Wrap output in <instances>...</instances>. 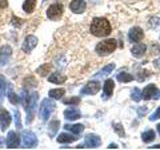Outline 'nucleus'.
<instances>
[{
    "label": "nucleus",
    "mask_w": 160,
    "mask_h": 150,
    "mask_svg": "<svg viewBox=\"0 0 160 150\" xmlns=\"http://www.w3.org/2000/svg\"><path fill=\"white\" fill-rule=\"evenodd\" d=\"M90 32L96 37L107 36L111 32V25L104 17H96L92 20L90 25Z\"/></svg>",
    "instance_id": "obj_1"
},
{
    "label": "nucleus",
    "mask_w": 160,
    "mask_h": 150,
    "mask_svg": "<svg viewBox=\"0 0 160 150\" xmlns=\"http://www.w3.org/2000/svg\"><path fill=\"white\" fill-rule=\"evenodd\" d=\"M117 47V42L115 39H107L104 41L99 42L96 47H95V51L100 56H106V55L111 54Z\"/></svg>",
    "instance_id": "obj_2"
},
{
    "label": "nucleus",
    "mask_w": 160,
    "mask_h": 150,
    "mask_svg": "<svg viewBox=\"0 0 160 150\" xmlns=\"http://www.w3.org/2000/svg\"><path fill=\"white\" fill-rule=\"evenodd\" d=\"M55 103L52 101L51 99L49 98H45L43 101L40 104V108H39V117L41 118L43 121H47L49 119L50 115L52 114V112L55 109Z\"/></svg>",
    "instance_id": "obj_3"
},
{
    "label": "nucleus",
    "mask_w": 160,
    "mask_h": 150,
    "mask_svg": "<svg viewBox=\"0 0 160 150\" xmlns=\"http://www.w3.org/2000/svg\"><path fill=\"white\" fill-rule=\"evenodd\" d=\"M38 101V93L37 92H33L31 95H30V98H29V102L27 104L26 110L27 112V116H26V123L29 124L31 123V121L34 118V113H35V109H36V104Z\"/></svg>",
    "instance_id": "obj_4"
},
{
    "label": "nucleus",
    "mask_w": 160,
    "mask_h": 150,
    "mask_svg": "<svg viewBox=\"0 0 160 150\" xmlns=\"http://www.w3.org/2000/svg\"><path fill=\"white\" fill-rule=\"evenodd\" d=\"M22 137V143L23 146L26 148H33L36 147L38 144V140L36 135H35L32 131H29V130H24L21 134Z\"/></svg>",
    "instance_id": "obj_5"
},
{
    "label": "nucleus",
    "mask_w": 160,
    "mask_h": 150,
    "mask_svg": "<svg viewBox=\"0 0 160 150\" xmlns=\"http://www.w3.org/2000/svg\"><path fill=\"white\" fill-rule=\"evenodd\" d=\"M46 14L50 20H54V21L59 20L63 14V5L61 3H54L50 5L46 11Z\"/></svg>",
    "instance_id": "obj_6"
},
{
    "label": "nucleus",
    "mask_w": 160,
    "mask_h": 150,
    "mask_svg": "<svg viewBox=\"0 0 160 150\" xmlns=\"http://www.w3.org/2000/svg\"><path fill=\"white\" fill-rule=\"evenodd\" d=\"M141 96L144 100H149L151 98L158 100L160 98V90L155 86L154 84H148L147 86L143 89Z\"/></svg>",
    "instance_id": "obj_7"
},
{
    "label": "nucleus",
    "mask_w": 160,
    "mask_h": 150,
    "mask_svg": "<svg viewBox=\"0 0 160 150\" xmlns=\"http://www.w3.org/2000/svg\"><path fill=\"white\" fill-rule=\"evenodd\" d=\"M37 43H38L37 37H35L34 35H28V36L24 39L21 49L25 53H31L32 50L37 46Z\"/></svg>",
    "instance_id": "obj_8"
},
{
    "label": "nucleus",
    "mask_w": 160,
    "mask_h": 150,
    "mask_svg": "<svg viewBox=\"0 0 160 150\" xmlns=\"http://www.w3.org/2000/svg\"><path fill=\"white\" fill-rule=\"evenodd\" d=\"M84 144L88 148H97L101 145V138L93 133L87 134L84 139Z\"/></svg>",
    "instance_id": "obj_9"
},
{
    "label": "nucleus",
    "mask_w": 160,
    "mask_h": 150,
    "mask_svg": "<svg viewBox=\"0 0 160 150\" xmlns=\"http://www.w3.org/2000/svg\"><path fill=\"white\" fill-rule=\"evenodd\" d=\"M11 121L12 117L7 110L4 108L0 109V128H1L2 131H5L9 127V125L11 124Z\"/></svg>",
    "instance_id": "obj_10"
},
{
    "label": "nucleus",
    "mask_w": 160,
    "mask_h": 150,
    "mask_svg": "<svg viewBox=\"0 0 160 150\" xmlns=\"http://www.w3.org/2000/svg\"><path fill=\"white\" fill-rule=\"evenodd\" d=\"M12 55V48L9 45H3L0 48V66H5Z\"/></svg>",
    "instance_id": "obj_11"
},
{
    "label": "nucleus",
    "mask_w": 160,
    "mask_h": 150,
    "mask_svg": "<svg viewBox=\"0 0 160 150\" xmlns=\"http://www.w3.org/2000/svg\"><path fill=\"white\" fill-rule=\"evenodd\" d=\"M100 90V83L98 81H89L82 88L81 93L84 95H95Z\"/></svg>",
    "instance_id": "obj_12"
},
{
    "label": "nucleus",
    "mask_w": 160,
    "mask_h": 150,
    "mask_svg": "<svg viewBox=\"0 0 160 150\" xmlns=\"http://www.w3.org/2000/svg\"><path fill=\"white\" fill-rule=\"evenodd\" d=\"M143 37H144L143 30L140 27H137V26L136 27H132L131 29L129 30L128 38H129L130 42H132V43L139 42Z\"/></svg>",
    "instance_id": "obj_13"
},
{
    "label": "nucleus",
    "mask_w": 160,
    "mask_h": 150,
    "mask_svg": "<svg viewBox=\"0 0 160 150\" xmlns=\"http://www.w3.org/2000/svg\"><path fill=\"white\" fill-rule=\"evenodd\" d=\"M69 8L75 14H81L86 9V2L84 0H72Z\"/></svg>",
    "instance_id": "obj_14"
},
{
    "label": "nucleus",
    "mask_w": 160,
    "mask_h": 150,
    "mask_svg": "<svg viewBox=\"0 0 160 150\" xmlns=\"http://www.w3.org/2000/svg\"><path fill=\"white\" fill-rule=\"evenodd\" d=\"M6 145L8 148H17L20 145L19 135L15 131H9L6 137Z\"/></svg>",
    "instance_id": "obj_15"
},
{
    "label": "nucleus",
    "mask_w": 160,
    "mask_h": 150,
    "mask_svg": "<svg viewBox=\"0 0 160 150\" xmlns=\"http://www.w3.org/2000/svg\"><path fill=\"white\" fill-rule=\"evenodd\" d=\"M81 117V112L76 108H67L64 111V118L69 121H74Z\"/></svg>",
    "instance_id": "obj_16"
},
{
    "label": "nucleus",
    "mask_w": 160,
    "mask_h": 150,
    "mask_svg": "<svg viewBox=\"0 0 160 150\" xmlns=\"http://www.w3.org/2000/svg\"><path fill=\"white\" fill-rule=\"evenodd\" d=\"M146 52V45L145 44H142V43H139V44H136L135 46H133L131 48V53L134 57H142L143 55Z\"/></svg>",
    "instance_id": "obj_17"
},
{
    "label": "nucleus",
    "mask_w": 160,
    "mask_h": 150,
    "mask_svg": "<svg viewBox=\"0 0 160 150\" xmlns=\"http://www.w3.org/2000/svg\"><path fill=\"white\" fill-rule=\"evenodd\" d=\"M114 81L112 79H107L104 83L103 86V97H110L113 93V89H114Z\"/></svg>",
    "instance_id": "obj_18"
},
{
    "label": "nucleus",
    "mask_w": 160,
    "mask_h": 150,
    "mask_svg": "<svg viewBox=\"0 0 160 150\" xmlns=\"http://www.w3.org/2000/svg\"><path fill=\"white\" fill-rule=\"evenodd\" d=\"M64 128L66 130H69L70 132H72L76 135H79L83 132L84 130V125L80 124V123H76V124H66L64 125Z\"/></svg>",
    "instance_id": "obj_19"
},
{
    "label": "nucleus",
    "mask_w": 160,
    "mask_h": 150,
    "mask_svg": "<svg viewBox=\"0 0 160 150\" xmlns=\"http://www.w3.org/2000/svg\"><path fill=\"white\" fill-rule=\"evenodd\" d=\"M78 138L76 136H73L71 134L68 133H61L58 135L57 137V142L58 143H72L74 141H76Z\"/></svg>",
    "instance_id": "obj_20"
},
{
    "label": "nucleus",
    "mask_w": 160,
    "mask_h": 150,
    "mask_svg": "<svg viewBox=\"0 0 160 150\" xmlns=\"http://www.w3.org/2000/svg\"><path fill=\"white\" fill-rule=\"evenodd\" d=\"M67 77L65 76L63 74H60L58 72H55V73H52L51 76L48 78V81L51 82V83H54V84H62L66 81Z\"/></svg>",
    "instance_id": "obj_21"
},
{
    "label": "nucleus",
    "mask_w": 160,
    "mask_h": 150,
    "mask_svg": "<svg viewBox=\"0 0 160 150\" xmlns=\"http://www.w3.org/2000/svg\"><path fill=\"white\" fill-rule=\"evenodd\" d=\"M7 96H8V99L11 104L13 105H17L19 102H20V98L16 95L13 91V87H12V84H9L8 86V90H7Z\"/></svg>",
    "instance_id": "obj_22"
},
{
    "label": "nucleus",
    "mask_w": 160,
    "mask_h": 150,
    "mask_svg": "<svg viewBox=\"0 0 160 150\" xmlns=\"http://www.w3.org/2000/svg\"><path fill=\"white\" fill-rule=\"evenodd\" d=\"M36 2L37 0H25L22 5L23 10L26 13H32L36 7Z\"/></svg>",
    "instance_id": "obj_23"
},
{
    "label": "nucleus",
    "mask_w": 160,
    "mask_h": 150,
    "mask_svg": "<svg viewBox=\"0 0 160 150\" xmlns=\"http://www.w3.org/2000/svg\"><path fill=\"white\" fill-rule=\"evenodd\" d=\"M115 68V64L111 63V64H108L106 66H104L100 71H98L96 74H95V77H103V76H106V75L110 74Z\"/></svg>",
    "instance_id": "obj_24"
},
{
    "label": "nucleus",
    "mask_w": 160,
    "mask_h": 150,
    "mask_svg": "<svg viewBox=\"0 0 160 150\" xmlns=\"http://www.w3.org/2000/svg\"><path fill=\"white\" fill-rule=\"evenodd\" d=\"M60 127V122L58 120H53L49 123V126H48V134L50 137H54L56 135L57 131L59 130Z\"/></svg>",
    "instance_id": "obj_25"
},
{
    "label": "nucleus",
    "mask_w": 160,
    "mask_h": 150,
    "mask_svg": "<svg viewBox=\"0 0 160 150\" xmlns=\"http://www.w3.org/2000/svg\"><path fill=\"white\" fill-rule=\"evenodd\" d=\"M65 94V90L63 88H56V89H51L49 91L48 95L50 98H53V99H56L59 100L61 99V97Z\"/></svg>",
    "instance_id": "obj_26"
},
{
    "label": "nucleus",
    "mask_w": 160,
    "mask_h": 150,
    "mask_svg": "<svg viewBox=\"0 0 160 150\" xmlns=\"http://www.w3.org/2000/svg\"><path fill=\"white\" fill-rule=\"evenodd\" d=\"M141 138H142V141L145 142V143L151 142L155 138V132L153 131V130H147V131H145V132L142 133Z\"/></svg>",
    "instance_id": "obj_27"
},
{
    "label": "nucleus",
    "mask_w": 160,
    "mask_h": 150,
    "mask_svg": "<svg viewBox=\"0 0 160 150\" xmlns=\"http://www.w3.org/2000/svg\"><path fill=\"white\" fill-rule=\"evenodd\" d=\"M51 64H42L41 66H39L36 69V72L40 75V76H46V75L51 71Z\"/></svg>",
    "instance_id": "obj_28"
},
{
    "label": "nucleus",
    "mask_w": 160,
    "mask_h": 150,
    "mask_svg": "<svg viewBox=\"0 0 160 150\" xmlns=\"http://www.w3.org/2000/svg\"><path fill=\"white\" fill-rule=\"evenodd\" d=\"M117 80L119 82H122V83H128L130 81H132L134 79V77L132 76L131 74L126 73V72H121L117 75Z\"/></svg>",
    "instance_id": "obj_29"
},
{
    "label": "nucleus",
    "mask_w": 160,
    "mask_h": 150,
    "mask_svg": "<svg viewBox=\"0 0 160 150\" xmlns=\"http://www.w3.org/2000/svg\"><path fill=\"white\" fill-rule=\"evenodd\" d=\"M5 91H6V80L0 74V104L3 101Z\"/></svg>",
    "instance_id": "obj_30"
},
{
    "label": "nucleus",
    "mask_w": 160,
    "mask_h": 150,
    "mask_svg": "<svg viewBox=\"0 0 160 150\" xmlns=\"http://www.w3.org/2000/svg\"><path fill=\"white\" fill-rule=\"evenodd\" d=\"M131 98L133 101L135 102H139L141 100L142 96H141V91H140L139 88H134L131 92Z\"/></svg>",
    "instance_id": "obj_31"
},
{
    "label": "nucleus",
    "mask_w": 160,
    "mask_h": 150,
    "mask_svg": "<svg viewBox=\"0 0 160 150\" xmlns=\"http://www.w3.org/2000/svg\"><path fill=\"white\" fill-rule=\"evenodd\" d=\"M62 102L64 104H66V105H77L79 102H80V98L79 97H68V98H65L62 100Z\"/></svg>",
    "instance_id": "obj_32"
},
{
    "label": "nucleus",
    "mask_w": 160,
    "mask_h": 150,
    "mask_svg": "<svg viewBox=\"0 0 160 150\" xmlns=\"http://www.w3.org/2000/svg\"><path fill=\"white\" fill-rule=\"evenodd\" d=\"M113 128H114V131L116 132L120 137H124L125 136V132H124V128L122 126V124L114 123L113 124Z\"/></svg>",
    "instance_id": "obj_33"
},
{
    "label": "nucleus",
    "mask_w": 160,
    "mask_h": 150,
    "mask_svg": "<svg viewBox=\"0 0 160 150\" xmlns=\"http://www.w3.org/2000/svg\"><path fill=\"white\" fill-rule=\"evenodd\" d=\"M14 119H15V126L17 129H21L22 125H21V118H20V113L17 110L14 111Z\"/></svg>",
    "instance_id": "obj_34"
},
{
    "label": "nucleus",
    "mask_w": 160,
    "mask_h": 150,
    "mask_svg": "<svg viewBox=\"0 0 160 150\" xmlns=\"http://www.w3.org/2000/svg\"><path fill=\"white\" fill-rule=\"evenodd\" d=\"M157 119H160V107H158L156 109V111H155L151 116L149 117L150 121H155V120H157Z\"/></svg>",
    "instance_id": "obj_35"
},
{
    "label": "nucleus",
    "mask_w": 160,
    "mask_h": 150,
    "mask_svg": "<svg viewBox=\"0 0 160 150\" xmlns=\"http://www.w3.org/2000/svg\"><path fill=\"white\" fill-rule=\"evenodd\" d=\"M12 23H13V25L15 27H20L21 26V24H22V21L20 19H18L17 17H15V16H13L12 17Z\"/></svg>",
    "instance_id": "obj_36"
},
{
    "label": "nucleus",
    "mask_w": 160,
    "mask_h": 150,
    "mask_svg": "<svg viewBox=\"0 0 160 150\" xmlns=\"http://www.w3.org/2000/svg\"><path fill=\"white\" fill-rule=\"evenodd\" d=\"M8 6V0H0V7L6 8Z\"/></svg>",
    "instance_id": "obj_37"
},
{
    "label": "nucleus",
    "mask_w": 160,
    "mask_h": 150,
    "mask_svg": "<svg viewBox=\"0 0 160 150\" xmlns=\"http://www.w3.org/2000/svg\"><path fill=\"white\" fill-rule=\"evenodd\" d=\"M108 148H117V145L116 144H110Z\"/></svg>",
    "instance_id": "obj_38"
},
{
    "label": "nucleus",
    "mask_w": 160,
    "mask_h": 150,
    "mask_svg": "<svg viewBox=\"0 0 160 150\" xmlns=\"http://www.w3.org/2000/svg\"><path fill=\"white\" fill-rule=\"evenodd\" d=\"M157 130H158V133L160 135V124H157Z\"/></svg>",
    "instance_id": "obj_39"
},
{
    "label": "nucleus",
    "mask_w": 160,
    "mask_h": 150,
    "mask_svg": "<svg viewBox=\"0 0 160 150\" xmlns=\"http://www.w3.org/2000/svg\"><path fill=\"white\" fill-rule=\"evenodd\" d=\"M152 148H160V145H154V146H152Z\"/></svg>",
    "instance_id": "obj_40"
},
{
    "label": "nucleus",
    "mask_w": 160,
    "mask_h": 150,
    "mask_svg": "<svg viewBox=\"0 0 160 150\" xmlns=\"http://www.w3.org/2000/svg\"><path fill=\"white\" fill-rule=\"evenodd\" d=\"M0 146H1V139H0Z\"/></svg>",
    "instance_id": "obj_41"
},
{
    "label": "nucleus",
    "mask_w": 160,
    "mask_h": 150,
    "mask_svg": "<svg viewBox=\"0 0 160 150\" xmlns=\"http://www.w3.org/2000/svg\"><path fill=\"white\" fill-rule=\"evenodd\" d=\"M45 1H47V0H43V2H45Z\"/></svg>",
    "instance_id": "obj_42"
}]
</instances>
